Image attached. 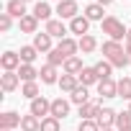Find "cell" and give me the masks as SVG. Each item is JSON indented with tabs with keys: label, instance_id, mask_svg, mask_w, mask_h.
<instances>
[{
	"label": "cell",
	"instance_id": "cell-20",
	"mask_svg": "<svg viewBox=\"0 0 131 131\" xmlns=\"http://www.w3.org/2000/svg\"><path fill=\"white\" fill-rule=\"evenodd\" d=\"M82 16L88 18V21H105V16H103V5H98V3H90V5H85V10H82Z\"/></svg>",
	"mask_w": 131,
	"mask_h": 131
},
{
	"label": "cell",
	"instance_id": "cell-31",
	"mask_svg": "<svg viewBox=\"0 0 131 131\" xmlns=\"http://www.w3.org/2000/svg\"><path fill=\"white\" fill-rule=\"evenodd\" d=\"M21 95H23V98H28V100H36V98H39V85H36V82H23Z\"/></svg>",
	"mask_w": 131,
	"mask_h": 131
},
{
	"label": "cell",
	"instance_id": "cell-33",
	"mask_svg": "<svg viewBox=\"0 0 131 131\" xmlns=\"http://www.w3.org/2000/svg\"><path fill=\"white\" fill-rule=\"evenodd\" d=\"M131 126V113L128 111H121L118 116H116V128L121 131V128H128Z\"/></svg>",
	"mask_w": 131,
	"mask_h": 131
},
{
	"label": "cell",
	"instance_id": "cell-2",
	"mask_svg": "<svg viewBox=\"0 0 131 131\" xmlns=\"http://www.w3.org/2000/svg\"><path fill=\"white\" fill-rule=\"evenodd\" d=\"M100 28H103V34H108L111 41H121L128 34V28L123 26V21H118L116 16H105V21L100 23Z\"/></svg>",
	"mask_w": 131,
	"mask_h": 131
},
{
	"label": "cell",
	"instance_id": "cell-32",
	"mask_svg": "<svg viewBox=\"0 0 131 131\" xmlns=\"http://www.w3.org/2000/svg\"><path fill=\"white\" fill-rule=\"evenodd\" d=\"M46 62H49V64H54V67H64V62H67V57H64V54H62V51H59V49L54 46V49L49 51V59H46Z\"/></svg>",
	"mask_w": 131,
	"mask_h": 131
},
{
	"label": "cell",
	"instance_id": "cell-29",
	"mask_svg": "<svg viewBox=\"0 0 131 131\" xmlns=\"http://www.w3.org/2000/svg\"><path fill=\"white\" fill-rule=\"evenodd\" d=\"M95 72H98L100 80H111V75H113V64H111L108 59H100V62L95 64Z\"/></svg>",
	"mask_w": 131,
	"mask_h": 131
},
{
	"label": "cell",
	"instance_id": "cell-26",
	"mask_svg": "<svg viewBox=\"0 0 131 131\" xmlns=\"http://www.w3.org/2000/svg\"><path fill=\"white\" fill-rule=\"evenodd\" d=\"M57 85H59V90H62V93H72V90L80 85V80H77L75 75H62Z\"/></svg>",
	"mask_w": 131,
	"mask_h": 131
},
{
	"label": "cell",
	"instance_id": "cell-36",
	"mask_svg": "<svg viewBox=\"0 0 131 131\" xmlns=\"http://www.w3.org/2000/svg\"><path fill=\"white\" fill-rule=\"evenodd\" d=\"M77 131H100V126H98V121H80Z\"/></svg>",
	"mask_w": 131,
	"mask_h": 131
},
{
	"label": "cell",
	"instance_id": "cell-44",
	"mask_svg": "<svg viewBox=\"0 0 131 131\" xmlns=\"http://www.w3.org/2000/svg\"><path fill=\"white\" fill-rule=\"evenodd\" d=\"M57 3H62V0H57Z\"/></svg>",
	"mask_w": 131,
	"mask_h": 131
},
{
	"label": "cell",
	"instance_id": "cell-9",
	"mask_svg": "<svg viewBox=\"0 0 131 131\" xmlns=\"http://www.w3.org/2000/svg\"><path fill=\"white\" fill-rule=\"evenodd\" d=\"M21 118H23V116H18L16 111H5V113H0V128H8V131L21 128Z\"/></svg>",
	"mask_w": 131,
	"mask_h": 131
},
{
	"label": "cell",
	"instance_id": "cell-38",
	"mask_svg": "<svg viewBox=\"0 0 131 131\" xmlns=\"http://www.w3.org/2000/svg\"><path fill=\"white\" fill-rule=\"evenodd\" d=\"M126 44H131V28H128V34H126Z\"/></svg>",
	"mask_w": 131,
	"mask_h": 131
},
{
	"label": "cell",
	"instance_id": "cell-22",
	"mask_svg": "<svg viewBox=\"0 0 131 131\" xmlns=\"http://www.w3.org/2000/svg\"><path fill=\"white\" fill-rule=\"evenodd\" d=\"M82 70H85V64H82L80 57H70L67 62H64V75H75V77H77Z\"/></svg>",
	"mask_w": 131,
	"mask_h": 131
},
{
	"label": "cell",
	"instance_id": "cell-21",
	"mask_svg": "<svg viewBox=\"0 0 131 131\" xmlns=\"http://www.w3.org/2000/svg\"><path fill=\"white\" fill-rule=\"evenodd\" d=\"M34 46H36L39 51H46V54L54 49V46H51V36H49L46 31H41V34H34Z\"/></svg>",
	"mask_w": 131,
	"mask_h": 131
},
{
	"label": "cell",
	"instance_id": "cell-18",
	"mask_svg": "<svg viewBox=\"0 0 131 131\" xmlns=\"http://www.w3.org/2000/svg\"><path fill=\"white\" fill-rule=\"evenodd\" d=\"M70 103H75L77 108L85 105V103H90V93H88V88H85V85H77V88L70 93Z\"/></svg>",
	"mask_w": 131,
	"mask_h": 131
},
{
	"label": "cell",
	"instance_id": "cell-37",
	"mask_svg": "<svg viewBox=\"0 0 131 131\" xmlns=\"http://www.w3.org/2000/svg\"><path fill=\"white\" fill-rule=\"evenodd\" d=\"M95 3H98V5H103V8H105V5H111V3H113V0H95Z\"/></svg>",
	"mask_w": 131,
	"mask_h": 131
},
{
	"label": "cell",
	"instance_id": "cell-11",
	"mask_svg": "<svg viewBox=\"0 0 131 131\" xmlns=\"http://www.w3.org/2000/svg\"><path fill=\"white\" fill-rule=\"evenodd\" d=\"M88 31H90V21L85 16H77V18L70 21V34H77L82 39V36H88Z\"/></svg>",
	"mask_w": 131,
	"mask_h": 131
},
{
	"label": "cell",
	"instance_id": "cell-23",
	"mask_svg": "<svg viewBox=\"0 0 131 131\" xmlns=\"http://www.w3.org/2000/svg\"><path fill=\"white\" fill-rule=\"evenodd\" d=\"M18 77H21L23 82H36L39 70L34 67V64H21V67H18Z\"/></svg>",
	"mask_w": 131,
	"mask_h": 131
},
{
	"label": "cell",
	"instance_id": "cell-13",
	"mask_svg": "<svg viewBox=\"0 0 131 131\" xmlns=\"http://www.w3.org/2000/svg\"><path fill=\"white\" fill-rule=\"evenodd\" d=\"M57 49H59L64 57L70 59V57H77V51H80V44H77L72 36H67V39H62V41L57 44Z\"/></svg>",
	"mask_w": 131,
	"mask_h": 131
},
{
	"label": "cell",
	"instance_id": "cell-27",
	"mask_svg": "<svg viewBox=\"0 0 131 131\" xmlns=\"http://www.w3.org/2000/svg\"><path fill=\"white\" fill-rule=\"evenodd\" d=\"M18 54H21V62H23V64H34L36 57H39V49H36L34 44H28V46H21Z\"/></svg>",
	"mask_w": 131,
	"mask_h": 131
},
{
	"label": "cell",
	"instance_id": "cell-39",
	"mask_svg": "<svg viewBox=\"0 0 131 131\" xmlns=\"http://www.w3.org/2000/svg\"><path fill=\"white\" fill-rule=\"evenodd\" d=\"M121 131H131V126H128V128H121Z\"/></svg>",
	"mask_w": 131,
	"mask_h": 131
},
{
	"label": "cell",
	"instance_id": "cell-12",
	"mask_svg": "<svg viewBox=\"0 0 131 131\" xmlns=\"http://www.w3.org/2000/svg\"><path fill=\"white\" fill-rule=\"evenodd\" d=\"M98 111H100V100H90V103H85V105H80V111H77V116H80V121H95V116H98Z\"/></svg>",
	"mask_w": 131,
	"mask_h": 131
},
{
	"label": "cell",
	"instance_id": "cell-41",
	"mask_svg": "<svg viewBox=\"0 0 131 131\" xmlns=\"http://www.w3.org/2000/svg\"><path fill=\"white\" fill-rule=\"evenodd\" d=\"M128 113H131V103H128Z\"/></svg>",
	"mask_w": 131,
	"mask_h": 131
},
{
	"label": "cell",
	"instance_id": "cell-19",
	"mask_svg": "<svg viewBox=\"0 0 131 131\" xmlns=\"http://www.w3.org/2000/svg\"><path fill=\"white\" fill-rule=\"evenodd\" d=\"M77 80H80V85H85V88H90V85H98V82H100V77H98L95 67H85V70L77 75Z\"/></svg>",
	"mask_w": 131,
	"mask_h": 131
},
{
	"label": "cell",
	"instance_id": "cell-40",
	"mask_svg": "<svg viewBox=\"0 0 131 131\" xmlns=\"http://www.w3.org/2000/svg\"><path fill=\"white\" fill-rule=\"evenodd\" d=\"M100 131H113V128H100Z\"/></svg>",
	"mask_w": 131,
	"mask_h": 131
},
{
	"label": "cell",
	"instance_id": "cell-25",
	"mask_svg": "<svg viewBox=\"0 0 131 131\" xmlns=\"http://www.w3.org/2000/svg\"><path fill=\"white\" fill-rule=\"evenodd\" d=\"M77 44H80V51H82V54H93V51L98 49V39H95L93 34H88V36L77 39Z\"/></svg>",
	"mask_w": 131,
	"mask_h": 131
},
{
	"label": "cell",
	"instance_id": "cell-42",
	"mask_svg": "<svg viewBox=\"0 0 131 131\" xmlns=\"http://www.w3.org/2000/svg\"><path fill=\"white\" fill-rule=\"evenodd\" d=\"M23 3H31V0H23Z\"/></svg>",
	"mask_w": 131,
	"mask_h": 131
},
{
	"label": "cell",
	"instance_id": "cell-28",
	"mask_svg": "<svg viewBox=\"0 0 131 131\" xmlns=\"http://www.w3.org/2000/svg\"><path fill=\"white\" fill-rule=\"evenodd\" d=\"M21 131H41V118H36V116H23L21 118Z\"/></svg>",
	"mask_w": 131,
	"mask_h": 131
},
{
	"label": "cell",
	"instance_id": "cell-6",
	"mask_svg": "<svg viewBox=\"0 0 131 131\" xmlns=\"http://www.w3.org/2000/svg\"><path fill=\"white\" fill-rule=\"evenodd\" d=\"M116 116H118V113H116L113 108H108V105H103V108L98 111V116H95V121H98V126H100V128H113V126H116Z\"/></svg>",
	"mask_w": 131,
	"mask_h": 131
},
{
	"label": "cell",
	"instance_id": "cell-3",
	"mask_svg": "<svg viewBox=\"0 0 131 131\" xmlns=\"http://www.w3.org/2000/svg\"><path fill=\"white\" fill-rule=\"evenodd\" d=\"M57 13L62 21H72L80 16V5H77V0H62V3H57Z\"/></svg>",
	"mask_w": 131,
	"mask_h": 131
},
{
	"label": "cell",
	"instance_id": "cell-24",
	"mask_svg": "<svg viewBox=\"0 0 131 131\" xmlns=\"http://www.w3.org/2000/svg\"><path fill=\"white\" fill-rule=\"evenodd\" d=\"M34 16H36L39 21H44V23H46V21H51V5H49V3H44V0H39V3L34 5Z\"/></svg>",
	"mask_w": 131,
	"mask_h": 131
},
{
	"label": "cell",
	"instance_id": "cell-7",
	"mask_svg": "<svg viewBox=\"0 0 131 131\" xmlns=\"http://www.w3.org/2000/svg\"><path fill=\"white\" fill-rule=\"evenodd\" d=\"M0 64H3V70L5 72H18V67H21V54L18 51H5L3 57H0Z\"/></svg>",
	"mask_w": 131,
	"mask_h": 131
},
{
	"label": "cell",
	"instance_id": "cell-16",
	"mask_svg": "<svg viewBox=\"0 0 131 131\" xmlns=\"http://www.w3.org/2000/svg\"><path fill=\"white\" fill-rule=\"evenodd\" d=\"M18 28H21V34H39V18L34 13H28L18 21Z\"/></svg>",
	"mask_w": 131,
	"mask_h": 131
},
{
	"label": "cell",
	"instance_id": "cell-15",
	"mask_svg": "<svg viewBox=\"0 0 131 131\" xmlns=\"http://www.w3.org/2000/svg\"><path fill=\"white\" fill-rule=\"evenodd\" d=\"M39 77H41V82L44 85H57L59 82V75H57V67H54V64H44V67L39 70Z\"/></svg>",
	"mask_w": 131,
	"mask_h": 131
},
{
	"label": "cell",
	"instance_id": "cell-5",
	"mask_svg": "<svg viewBox=\"0 0 131 131\" xmlns=\"http://www.w3.org/2000/svg\"><path fill=\"white\" fill-rule=\"evenodd\" d=\"M28 113L44 121L46 116H51V100H46L44 95H39L36 100H31V111H28Z\"/></svg>",
	"mask_w": 131,
	"mask_h": 131
},
{
	"label": "cell",
	"instance_id": "cell-30",
	"mask_svg": "<svg viewBox=\"0 0 131 131\" xmlns=\"http://www.w3.org/2000/svg\"><path fill=\"white\" fill-rule=\"evenodd\" d=\"M118 98L131 103V77H121L118 80Z\"/></svg>",
	"mask_w": 131,
	"mask_h": 131
},
{
	"label": "cell",
	"instance_id": "cell-14",
	"mask_svg": "<svg viewBox=\"0 0 131 131\" xmlns=\"http://www.w3.org/2000/svg\"><path fill=\"white\" fill-rule=\"evenodd\" d=\"M51 116L54 118H67L70 116V100H64V98H54L51 100Z\"/></svg>",
	"mask_w": 131,
	"mask_h": 131
},
{
	"label": "cell",
	"instance_id": "cell-34",
	"mask_svg": "<svg viewBox=\"0 0 131 131\" xmlns=\"http://www.w3.org/2000/svg\"><path fill=\"white\" fill-rule=\"evenodd\" d=\"M41 131H59V118L46 116V118L41 121Z\"/></svg>",
	"mask_w": 131,
	"mask_h": 131
},
{
	"label": "cell",
	"instance_id": "cell-17",
	"mask_svg": "<svg viewBox=\"0 0 131 131\" xmlns=\"http://www.w3.org/2000/svg\"><path fill=\"white\" fill-rule=\"evenodd\" d=\"M5 13L8 16H13V18H23V16H28L26 13V3H23V0H8V3H5Z\"/></svg>",
	"mask_w": 131,
	"mask_h": 131
},
{
	"label": "cell",
	"instance_id": "cell-10",
	"mask_svg": "<svg viewBox=\"0 0 131 131\" xmlns=\"http://www.w3.org/2000/svg\"><path fill=\"white\" fill-rule=\"evenodd\" d=\"M18 85H21L18 72H5V75H0V88H3V93H16Z\"/></svg>",
	"mask_w": 131,
	"mask_h": 131
},
{
	"label": "cell",
	"instance_id": "cell-43",
	"mask_svg": "<svg viewBox=\"0 0 131 131\" xmlns=\"http://www.w3.org/2000/svg\"><path fill=\"white\" fill-rule=\"evenodd\" d=\"M0 131H8V128H0Z\"/></svg>",
	"mask_w": 131,
	"mask_h": 131
},
{
	"label": "cell",
	"instance_id": "cell-1",
	"mask_svg": "<svg viewBox=\"0 0 131 131\" xmlns=\"http://www.w3.org/2000/svg\"><path fill=\"white\" fill-rule=\"evenodd\" d=\"M103 57L113 64V70H123L126 64H131V57L126 54V49L121 46V41H103Z\"/></svg>",
	"mask_w": 131,
	"mask_h": 131
},
{
	"label": "cell",
	"instance_id": "cell-35",
	"mask_svg": "<svg viewBox=\"0 0 131 131\" xmlns=\"http://www.w3.org/2000/svg\"><path fill=\"white\" fill-rule=\"evenodd\" d=\"M13 28V16H8V13H0V31L3 34H8Z\"/></svg>",
	"mask_w": 131,
	"mask_h": 131
},
{
	"label": "cell",
	"instance_id": "cell-8",
	"mask_svg": "<svg viewBox=\"0 0 131 131\" xmlns=\"http://www.w3.org/2000/svg\"><path fill=\"white\" fill-rule=\"evenodd\" d=\"M98 95H100V100L103 98H118V82L111 77V80H100L98 82Z\"/></svg>",
	"mask_w": 131,
	"mask_h": 131
},
{
	"label": "cell",
	"instance_id": "cell-4",
	"mask_svg": "<svg viewBox=\"0 0 131 131\" xmlns=\"http://www.w3.org/2000/svg\"><path fill=\"white\" fill-rule=\"evenodd\" d=\"M44 31L51 36V39H67V31H70V26H64V21L62 18H51V21H46V26H44Z\"/></svg>",
	"mask_w": 131,
	"mask_h": 131
}]
</instances>
